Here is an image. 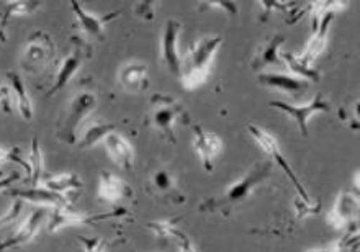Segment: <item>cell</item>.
<instances>
[{
    "label": "cell",
    "mask_w": 360,
    "mask_h": 252,
    "mask_svg": "<svg viewBox=\"0 0 360 252\" xmlns=\"http://www.w3.org/2000/svg\"><path fill=\"white\" fill-rule=\"evenodd\" d=\"M270 172H272V163H270V160L254 164V168L249 170L244 177L239 179L238 182L229 185L221 195L205 200L203 203L200 205V211H203V213L221 215L233 213V210L236 208V206L243 205L244 201L249 200L252 191L269 177Z\"/></svg>",
    "instance_id": "6da1fadb"
},
{
    "label": "cell",
    "mask_w": 360,
    "mask_h": 252,
    "mask_svg": "<svg viewBox=\"0 0 360 252\" xmlns=\"http://www.w3.org/2000/svg\"><path fill=\"white\" fill-rule=\"evenodd\" d=\"M223 38L219 34L203 37L195 42L188 53L182 58V69H180V80L185 90H195L207 82L212 73V63L221 48Z\"/></svg>",
    "instance_id": "7a4b0ae2"
},
{
    "label": "cell",
    "mask_w": 360,
    "mask_h": 252,
    "mask_svg": "<svg viewBox=\"0 0 360 252\" xmlns=\"http://www.w3.org/2000/svg\"><path fill=\"white\" fill-rule=\"evenodd\" d=\"M97 107V97L90 92H82L72 99L64 113V118L58 125V138L66 144H77L79 134L84 122L94 113Z\"/></svg>",
    "instance_id": "3957f363"
},
{
    "label": "cell",
    "mask_w": 360,
    "mask_h": 252,
    "mask_svg": "<svg viewBox=\"0 0 360 252\" xmlns=\"http://www.w3.org/2000/svg\"><path fill=\"white\" fill-rule=\"evenodd\" d=\"M185 108L176 99L169 97L164 94H156L151 99V123L154 130L158 131L162 138H166L169 143L176 144V134H174V125L177 120L185 118Z\"/></svg>",
    "instance_id": "277c9868"
},
{
    "label": "cell",
    "mask_w": 360,
    "mask_h": 252,
    "mask_svg": "<svg viewBox=\"0 0 360 252\" xmlns=\"http://www.w3.org/2000/svg\"><path fill=\"white\" fill-rule=\"evenodd\" d=\"M127 210H117L112 213H102V215H89L84 211H76L71 206L66 208H53L49 211L46 226L49 234H56L64 228H72V226H82V225H95L98 221L117 218V216H124Z\"/></svg>",
    "instance_id": "5b68a950"
},
{
    "label": "cell",
    "mask_w": 360,
    "mask_h": 252,
    "mask_svg": "<svg viewBox=\"0 0 360 252\" xmlns=\"http://www.w3.org/2000/svg\"><path fill=\"white\" fill-rule=\"evenodd\" d=\"M248 131H249V133H251L252 138L257 141L259 146H261V148L266 151V153L270 156V158L275 160V164H277L278 168L282 169L285 174H287V177L292 180V184L295 185V189H297V191H298V199H302L303 201H311V199H309V195H308V191L304 190L303 184L300 182L298 177H297V174H295L293 168H292V165H290L288 160L285 159V156L280 153L277 139H275L274 136H270L267 131H264L262 128H259V126H256V125H249L248 126Z\"/></svg>",
    "instance_id": "8992f818"
},
{
    "label": "cell",
    "mask_w": 360,
    "mask_h": 252,
    "mask_svg": "<svg viewBox=\"0 0 360 252\" xmlns=\"http://www.w3.org/2000/svg\"><path fill=\"white\" fill-rule=\"evenodd\" d=\"M272 108H277L297 123L302 136H308V122L313 115L326 113L331 110V103L324 99L323 94H318L311 102L307 105H290L287 102H280V100H272L269 103Z\"/></svg>",
    "instance_id": "52a82bcc"
},
{
    "label": "cell",
    "mask_w": 360,
    "mask_h": 252,
    "mask_svg": "<svg viewBox=\"0 0 360 252\" xmlns=\"http://www.w3.org/2000/svg\"><path fill=\"white\" fill-rule=\"evenodd\" d=\"M48 215H49V208H44V206H39V208L34 210L33 213L30 215L22 225H20L17 233L8 236L7 239H4L2 243H0V252H7L15 248H22V246H27L32 243V241L37 238L39 229L46 225Z\"/></svg>",
    "instance_id": "ba28073f"
},
{
    "label": "cell",
    "mask_w": 360,
    "mask_h": 252,
    "mask_svg": "<svg viewBox=\"0 0 360 252\" xmlns=\"http://www.w3.org/2000/svg\"><path fill=\"white\" fill-rule=\"evenodd\" d=\"M54 42L49 37L48 33L41 32H34L32 37L28 38L27 46H25V53H23V64L25 68H28L30 70L44 68V65L51 63V59L54 56Z\"/></svg>",
    "instance_id": "9c48e42d"
},
{
    "label": "cell",
    "mask_w": 360,
    "mask_h": 252,
    "mask_svg": "<svg viewBox=\"0 0 360 252\" xmlns=\"http://www.w3.org/2000/svg\"><path fill=\"white\" fill-rule=\"evenodd\" d=\"M193 148L195 153L198 154L200 163L207 172H213L214 159L223 151V141L219 139L218 134L210 133L203 126H193Z\"/></svg>",
    "instance_id": "30bf717a"
},
{
    "label": "cell",
    "mask_w": 360,
    "mask_h": 252,
    "mask_svg": "<svg viewBox=\"0 0 360 252\" xmlns=\"http://www.w3.org/2000/svg\"><path fill=\"white\" fill-rule=\"evenodd\" d=\"M182 33V23L177 20H167L161 38V58L172 74L180 75L182 56L179 51V38Z\"/></svg>",
    "instance_id": "8fae6325"
},
{
    "label": "cell",
    "mask_w": 360,
    "mask_h": 252,
    "mask_svg": "<svg viewBox=\"0 0 360 252\" xmlns=\"http://www.w3.org/2000/svg\"><path fill=\"white\" fill-rule=\"evenodd\" d=\"M359 213V195H354L352 191H342L338 195L336 203L333 210L329 211L326 221L334 229H344L347 226H352L354 220L357 221Z\"/></svg>",
    "instance_id": "7c38bea8"
},
{
    "label": "cell",
    "mask_w": 360,
    "mask_h": 252,
    "mask_svg": "<svg viewBox=\"0 0 360 252\" xmlns=\"http://www.w3.org/2000/svg\"><path fill=\"white\" fill-rule=\"evenodd\" d=\"M333 22H334V13L333 12L323 15V17L319 18L318 22H313V27H314L313 37L308 42L307 49H304L302 56L298 58L303 64L311 65L314 63V59H316L319 54H321L324 49H326L328 34H329V30H331Z\"/></svg>",
    "instance_id": "4fadbf2b"
},
{
    "label": "cell",
    "mask_w": 360,
    "mask_h": 252,
    "mask_svg": "<svg viewBox=\"0 0 360 252\" xmlns=\"http://www.w3.org/2000/svg\"><path fill=\"white\" fill-rule=\"evenodd\" d=\"M71 7H72L74 15H76L77 25L79 28H81V32L86 33L90 38H103L107 23L112 22L113 18H117L120 15V12H113V13L103 15L102 17V15L90 13L89 10L84 8L81 4L76 2V0H72Z\"/></svg>",
    "instance_id": "5bb4252c"
},
{
    "label": "cell",
    "mask_w": 360,
    "mask_h": 252,
    "mask_svg": "<svg viewBox=\"0 0 360 252\" xmlns=\"http://www.w3.org/2000/svg\"><path fill=\"white\" fill-rule=\"evenodd\" d=\"M13 199L23 200L25 203H33L38 206H44V208H66L71 206L68 196L54 194V191L48 190L46 187H30V189H20L12 191Z\"/></svg>",
    "instance_id": "9a60e30c"
},
{
    "label": "cell",
    "mask_w": 360,
    "mask_h": 252,
    "mask_svg": "<svg viewBox=\"0 0 360 252\" xmlns=\"http://www.w3.org/2000/svg\"><path fill=\"white\" fill-rule=\"evenodd\" d=\"M105 149L115 164L123 170H131L134 168V149L133 144L124 138L122 133L113 131L103 139Z\"/></svg>",
    "instance_id": "2e32d148"
},
{
    "label": "cell",
    "mask_w": 360,
    "mask_h": 252,
    "mask_svg": "<svg viewBox=\"0 0 360 252\" xmlns=\"http://www.w3.org/2000/svg\"><path fill=\"white\" fill-rule=\"evenodd\" d=\"M84 59H86V51H84L82 46L74 48L72 51L69 53L66 58H64L61 65H59L58 73H56V75H54L51 89L48 90L46 95L51 97V95L61 92L64 87H68V84L71 82V79L77 74V70L81 69Z\"/></svg>",
    "instance_id": "e0dca14e"
},
{
    "label": "cell",
    "mask_w": 360,
    "mask_h": 252,
    "mask_svg": "<svg viewBox=\"0 0 360 252\" xmlns=\"http://www.w3.org/2000/svg\"><path fill=\"white\" fill-rule=\"evenodd\" d=\"M97 195L100 200L108 201V203H118V201L129 199L133 195V190L118 175L110 172V170H102L100 172Z\"/></svg>",
    "instance_id": "ac0fdd59"
},
{
    "label": "cell",
    "mask_w": 360,
    "mask_h": 252,
    "mask_svg": "<svg viewBox=\"0 0 360 252\" xmlns=\"http://www.w3.org/2000/svg\"><path fill=\"white\" fill-rule=\"evenodd\" d=\"M285 43V34L277 33L274 37L267 38L261 46L257 48L256 54H254V59L251 63V68L254 70L266 69L267 65L280 64V46Z\"/></svg>",
    "instance_id": "d6986e66"
},
{
    "label": "cell",
    "mask_w": 360,
    "mask_h": 252,
    "mask_svg": "<svg viewBox=\"0 0 360 252\" xmlns=\"http://www.w3.org/2000/svg\"><path fill=\"white\" fill-rule=\"evenodd\" d=\"M120 84L128 92H144L148 89V65L143 63H128L120 69Z\"/></svg>",
    "instance_id": "ffe728a7"
},
{
    "label": "cell",
    "mask_w": 360,
    "mask_h": 252,
    "mask_svg": "<svg viewBox=\"0 0 360 252\" xmlns=\"http://www.w3.org/2000/svg\"><path fill=\"white\" fill-rule=\"evenodd\" d=\"M259 82L266 87L282 90L287 94H300L308 89L309 82L297 77V75L280 74V73H264L259 75Z\"/></svg>",
    "instance_id": "44dd1931"
},
{
    "label": "cell",
    "mask_w": 360,
    "mask_h": 252,
    "mask_svg": "<svg viewBox=\"0 0 360 252\" xmlns=\"http://www.w3.org/2000/svg\"><path fill=\"white\" fill-rule=\"evenodd\" d=\"M7 79H8V85L10 89H12V94H13V100L15 103H17V110L20 113V117L23 120H30L33 118V103H32V99H30V94L27 87H25L23 84V79L20 77L17 73H7Z\"/></svg>",
    "instance_id": "7402d4cb"
},
{
    "label": "cell",
    "mask_w": 360,
    "mask_h": 252,
    "mask_svg": "<svg viewBox=\"0 0 360 252\" xmlns=\"http://www.w3.org/2000/svg\"><path fill=\"white\" fill-rule=\"evenodd\" d=\"M82 185H84L82 180L77 174L63 172V174L53 175V177H48L46 180H44L43 187H46L48 190L54 191V194L66 196L69 191H81Z\"/></svg>",
    "instance_id": "603a6c76"
},
{
    "label": "cell",
    "mask_w": 360,
    "mask_h": 252,
    "mask_svg": "<svg viewBox=\"0 0 360 252\" xmlns=\"http://www.w3.org/2000/svg\"><path fill=\"white\" fill-rule=\"evenodd\" d=\"M113 131H117V128H115V125L112 123H98V122L90 123L86 128V131L81 134V138L77 139V146L81 149L92 148L94 144L103 141L110 133H113Z\"/></svg>",
    "instance_id": "cb8c5ba5"
},
{
    "label": "cell",
    "mask_w": 360,
    "mask_h": 252,
    "mask_svg": "<svg viewBox=\"0 0 360 252\" xmlns=\"http://www.w3.org/2000/svg\"><path fill=\"white\" fill-rule=\"evenodd\" d=\"M280 61L287 64V68L297 75V77L307 80V82H319L321 75L311 65L303 64L293 53H280Z\"/></svg>",
    "instance_id": "d4e9b609"
},
{
    "label": "cell",
    "mask_w": 360,
    "mask_h": 252,
    "mask_svg": "<svg viewBox=\"0 0 360 252\" xmlns=\"http://www.w3.org/2000/svg\"><path fill=\"white\" fill-rule=\"evenodd\" d=\"M28 165H30V177H32V187H38L44 175V158L39 139H32V148L28 153Z\"/></svg>",
    "instance_id": "484cf974"
},
{
    "label": "cell",
    "mask_w": 360,
    "mask_h": 252,
    "mask_svg": "<svg viewBox=\"0 0 360 252\" xmlns=\"http://www.w3.org/2000/svg\"><path fill=\"white\" fill-rule=\"evenodd\" d=\"M41 7L39 2H7L5 4V13L2 22H0V42H5V27L12 17H20V15H32Z\"/></svg>",
    "instance_id": "4316f807"
},
{
    "label": "cell",
    "mask_w": 360,
    "mask_h": 252,
    "mask_svg": "<svg viewBox=\"0 0 360 252\" xmlns=\"http://www.w3.org/2000/svg\"><path fill=\"white\" fill-rule=\"evenodd\" d=\"M151 187L159 195H172V191L176 190V179L171 170L167 169H158L151 177Z\"/></svg>",
    "instance_id": "83f0119b"
},
{
    "label": "cell",
    "mask_w": 360,
    "mask_h": 252,
    "mask_svg": "<svg viewBox=\"0 0 360 252\" xmlns=\"http://www.w3.org/2000/svg\"><path fill=\"white\" fill-rule=\"evenodd\" d=\"M354 244H359V229L354 233H351L344 236L342 239L339 241H334V243L328 244V246H323V248H316V249H311V251H307V252H349L352 251Z\"/></svg>",
    "instance_id": "f1b7e54d"
},
{
    "label": "cell",
    "mask_w": 360,
    "mask_h": 252,
    "mask_svg": "<svg viewBox=\"0 0 360 252\" xmlns=\"http://www.w3.org/2000/svg\"><path fill=\"white\" fill-rule=\"evenodd\" d=\"M148 229L153 231V234L159 239H171L174 231L177 229V220H159L149 221Z\"/></svg>",
    "instance_id": "f546056e"
},
{
    "label": "cell",
    "mask_w": 360,
    "mask_h": 252,
    "mask_svg": "<svg viewBox=\"0 0 360 252\" xmlns=\"http://www.w3.org/2000/svg\"><path fill=\"white\" fill-rule=\"evenodd\" d=\"M23 210H25V201L20 199H13L12 205L8 206V210L0 216V229L8 225H13L15 221H18L20 216L23 213Z\"/></svg>",
    "instance_id": "4dcf8cb0"
},
{
    "label": "cell",
    "mask_w": 360,
    "mask_h": 252,
    "mask_svg": "<svg viewBox=\"0 0 360 252\" xmlns=\"http://www.w3.org/2000/svg\"><path fill=\"white\" fill-rule=\"evenodd\" d=\"M319 210H321V201L319 200H316V203L314 201H303L302 199L295 200V211H297L298 220H304L308 216H316Z\"/></svg>",
    "instance_id": "1f68e13d"
},
{
    "label": "cell",
    "mask_w": 360,
    "mask_h": 252,
    "mask_svg": "<svg viewBox=\"0 0 360 252\" xmlns=\"http://www.w3.org/2000/svg\"><path fill=\"white\" fill-rule=\"evenodd\" d=\"M171 239L177 244L179 252H198L197 248H195V246H193L192 239H190L185 233H182V231H180L179 228L174 231V234L171 236Z\"/></svg>",
    "instance_id": "d6a6232c"
},
{
    "label": "cell",
    "mask_w": 360,
    "mask_h": 252,
    "mask_svg": "<svg viewBox=\"0 0 360 252\" xmlns=\"http://www.w3.org/2000/svg\"><path fill=\"white\" fill-rule=\"evenodd\" d=\"M79 243L84 246V252H107V243L100 238L79 236Z\"/></svg>",
    "instance_id": "836d02e7"
},
{
    "label": "cell",
    "mask_w": 360,
    "mask_h": 252,
    "mask_svg": "<svg viewBox=\"0 0 360 252\" xmlns=\"http://www.w3.org/2000/svg\"><path fill=\"white\" fill-rule=\"evenodd\" d=\"M0 108H2L4 113H12L13 94L10 85H0Z\"/></svg>",
    "instance_id": "e575fe53"
},
{
    "label": "cell",
    "mask_w": 360,
    "mask_h": 252,
    "mask_svg": "<svg viewBox=\"0 0 360 252\" xmlns=\"http://www.w3.org/2000/svg\"><path fill=\"white\" fill-rule=\"evenodd\" d=\"M156 2H139L138 7H136V15L141 18H146V20H153L154 17V5Z\"/></svg>",
    "instance_id": "d590c367"
},
{
    "label": "cell",
    "mask_w": 360,
    "mask_h": 252,
    "mask_svg": "<svg viewBox=\"0 0 360 252\" xmlns=\"http://www.w3.org/2000/svg\"><path fill=\"white\" fill-rule=\"evenodd\" d=\"M208 8H219L224 10L228 15L238 13V7L233 2H208Z\"/></svg>",
    "instance_id": "8d00e7d4"
},
{
    "label": "cell",
    "mask_w": 360,
    "mask_h": 252,
    "mask_svg": "<svg viewBox=\"0 0 360 252\" xmlns=\"http://www.w3.org/2000/svg\"><path fill=\"white\" fill-rule=\"evenodd\" d=\"M20 179V174L18 172H13L10 175H5V177L0 179V191L5 190L7 187H10V185H13L17 180Z\"/></svg>",
    "instance_id": "74e56055"
},
{
    "label": "cell",
    "mask_w": 360,
    "mask_h": 252,
    "mask_svg": "<svg viewBox=\"0 0 360 252\" xmlns=\"http://www.w3.org/2000/svg\"><path fill=\"white\" fill-rule=\"evenodd\" d=\"M7 160H10V151H5L2 146H0V164L7 163Z\"/></svg>",
    "instance_id": "f35d334b"
},
{
    "label": "cell",
    "mask_w": 360,
    "mask_h": 252,
    "mask_svg": "<svg viewBox=\"0 0 360 252\" xmlns=\"http://www.w3.org/2000/svg\"><path fill=\"white\" fill-rule=\"evenodd\" d=\"M2 177H5V174L2 172V170H0V179H2Z\"/></svg>",
    "instance_id": "ab89813d"
},
{
    "label": "cell",
    "mask_w": 360,
    "mask_h": 252,
    "mask_svg": "<svg viewBox=\"0 0 360 252\" xmlns=\"http://www.w3.org/2000/svg\"><path fill=\"white\" fill-rule=\"evenodd\" d=\"M0 85H2V82H0Z\"/></svg>",
    "instance_id": "60d3db41"
}]
</instances>
